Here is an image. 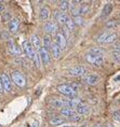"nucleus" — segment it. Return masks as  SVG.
I'll return each instance as SVG.
<instances>
[{"label": "nucleus", "instance_id": "nucleus-39", "mask_svg": "<svg viewBox=\"0 0 120 127\" xmlns=\"http://www.w3.org/2000/svg\"><path fill=\"white\" fill-rule=\"evenodd\" d=\"M93 127H104V126L102 125V124H95V125H94Z\"/></svg>", "mask_w": 120, "mask_h": 127}, {"label": "nucleus", "instance_id": "nucleus-4", "mask_svg": "<svg viewBox=\"0 0 120 127\" xmlns=\"http://www.w3.org/2000/svg\"><path fill=\"white\" fill-rule=\"evenodd\" d=\"M12 80H13L14 84H16L18 87H24L26 85V79L18 71H14L12 73Z\"/></svg>", "mask_w": 120, "mask_h": 127}, {"label": "nucleus", "instance_id": "nucleus-29", "mask_svg": "<svg viewBox=\"0 0 120 127\" xmlns=\"http://www.w3.org/2000/svg\"><path fill=\"white\" fill-rule=\"evenodd\" d=\"M108 34H109V32H107V31H106V32L101 33L100 36L97 37V40H96V41H97L99 43H104V42H105V40H106V38L108 37Z\"/></svg>", "mask_w": 120, "mask_h": 127}, {"label": "nucleus", "instance_id": "nucleus-12", "mask_svg": "<svg viewBox=\"0 0 120 127\" xmlns=\"http://www.w3.org/2000/svg\"><path fill=\"white\" fill-rule=\"evenodd\" d=\"M66 38L63 36L62 32H58L55 36V43L58 44V45L60 46V49H61L62 51L66 49Z\"/></svg>", "mask_w": 120, "mask_h": 127}, {"label": "nucleus", "instance_id": "nucleus-25", "mask_svg": "<svg viewBox=\"0 0 120 127\" xmlns=\"http://www.w3.org/2000/svg\"><path fill=\"white\" fill-rule=\"evenodd\" d=\"M65 121L63 119H60V117H52V119L49 120V123L51 124V125H62V124H64Z\"/></svg>", "mask_w": 120, "mask_h": 127}, {"label": "nucleus", "instance_id": "nucleus-19", "mask_svg": "<svg viewBox=\"0 0 120 127\" xmlns=\"http://www.w3.org/2000/svg\"><path fill=\"white\" fill-rule=\"evenodd\" d=\"M113 9H114V5L112 2H108V3H106L105 5H104L103 8V11H102V17H107L109 16V14L113 12Z\"/></svg>", "mask_w": 120, "mask_h": 127}, {"label": "nucleus", "instance_id": "nucleus-36", "mask_svg": "<svg viewBox=\"0 0 120 127\" xmlns=\"http://www.w3.org/2000/svg\"><path fill=\"white\" fill-rule=\"evenodd\" d=\"M115 51H117V52L120 53V44H117V45L115 46Z\"/></svg>", "mask_w": 120, "mask_h": 127}, {"label": "nucleus", "instance_id": "nucleus-23", "mask_svg": "<svg viewBox=\"0 0 120 127\" xmlns=\"http://www.w3.org/2000/svg\"><path fill=\"white\" fill-rule=\"evenodd\" d=\"M69 8H70V2L69 1H61L60 2V9H61V11L63 12V13H66L68 10H69Z\"/></svg>", "mask_w": 120, "mask_h": 127}, {"label": "nucleus", "instance_id": "nucleus-27", "mask_svg": "<svg viewBox=\"0 0 120 127\" xmlns=\"http://www.w3.org/2000/svg\"><path fill=\"white\" fill-rule=\"evenodd\" d=\"M75 26H76V25L74 23V21H72L70 17H68V20H67V22H66V24H65V28L68 31H72L75 29Z\"/></svg>", "mask_w": 120, "mask_h": 127}, {"label": "nucleus", "instance_id": "nucleus-8", "mask_svg": "<svg viewBox=\"0 0 120 127\" xmlns=\"http://www.w3.org/2000/svg\"><path fill=\"white\" fill-rule=\"evenodd\" d=\"M0 81H1L3 91H5V92H10L11 91L12 83H11V80H10V78H9V75L5 73V72L1 74V77H0Z\"/></svg>", "mask_w": 120, "mask_h": 127}, {"label": "nucleus", "instance_id": "nucleus-31", "mask_svg": "<svg viewBox=\"0 0 120 127\" xmlns=\"http://www.w3.org/2000/svg\"><path fill=\"white\" fill-rule=\"evenodd\" d=\"M31 62L36 65V67H38V68L40 67V56H39V53L38 52L35 54V56H34V58L31 59Z\"/></svg>", "mask_w": 120, "mask_h": 127}, {"label": "nucleus", "instance_id": "nucleus-2", "mask_svg": "<svg viewBox=\"0 0 120 127\" xmlns=\"http://www.w3.org/2000/svg\"><path fill=\"white\" fill-rule=\"evenodd\" d=\"M56 91H58L60 94L64 95V96H66V97H70V98L74 97L76 95V91L69 84L58 85V86H56Z\"/></svg>", "mask_w": 120, "mask_h": 127}, {"label": "nucleus", "instance_id": "nucleus-28", "mask_svg": "<svg viewBox=\"0 0 120 127\" xmlns=\"http://www.w3.org/2000/svg\"><path fill=\"white\" fill-rule=\"evenodd\" d=\"M79 10H80V16H81V15H83V14H87L88 12H89L90 8L88 4H80L79 5Z\"/></svg>", "mask_w": 120, "mask_h": 127}, {"label": "nucleus", "instance_id": "nucleus-34", "mask_svg": "<svg viewBox=\"0 0 120 127\" xmlns=\"http://www.w3.org/2000/svg\"><path fill=\"white\" fill-rule=\"evenodd\" d=\"M3 20L4 21H9V20L11 21L12 20V18H11V14L9 13V12H7V14H5V13L3 14Z\"/></svg>", "mask_w": 120, "mask_h": 127}, {"label": "nucleus", "instance_id": "nucleus-40", "mask_svg": "<svg viewBox=\"0 0 120 127\" xmlns=\"http://www.w3.org/2000/svg\"><path fill=\"white\" fill-rule=\"evenodd\" d=\"M61 127H76V126H66V125H64V126H61Z\"/></svg>", "mask_w": 120, "mask_h": 127}, {"label": "nucleus", "instance_id": "nucleus-17", "mask_svg": "<svg viewBox=\"0 0 120 127\" xmlns=\"http://www.w3.org/2000/svg\"><path fill=\"white\" fill-rule=\"evenodd\" d=\"M50 14H51L50 9L47 8V7H43V8L40 9V11H39V18L41 21H47V20H49Z\"/></svg>", "mask_w": 120, "mask_h": 127}, {"label": "nucleus", "instance_id": "nucleus-11", "mask_svg": "<svg viewBox=\"0 0 120 127\" xmlns=\"http://www.w3.org/2000/svg\"><path fill=\"white\" fill-rule=\"evenodd\" d=\"M30 44L33 45L34 49L37 50V51H39L42 47V41H41V39H40V37L37 36V34H31Z\"/></svg>", "mask_w": 120, "mask_h": 127}, {"label": "nucleus", "instance_id": "nucleus-26", "mask_svg": "<svg viewBox=\"0 0 120 127\" xmlns=\"http://www.w3.org/2000/svg\"><path fill=\"white\" fill-rule=\"evenodd\" d=\"M119 26V22L117 20H109L108 22H106V28H109V29H113V28H116Z\"/></svg>", "mask_w": 120, "mask_h": 127}, {"label": "nucleus", "instance_id": "nucleus-14", "mask_svg": "<svg viewBox=\"0 0 120 127\" xmlns=\"http://www.w3.org/2000/svg\"><path fill=\"white\" fill-rule=\"evenodd\" d=\"M18 28H20V20L18 18H12L10 23H9V30L12 33H15L17 32Z\"/></svg>", "mask_w": 120, "mask_h": 127}, {"label": "nucleus", "instance_id": "nucleus-16", "mask_svg": "<svg viewBox=\"0 0 120 127\" xmlns=\"http://www.w3.org/2000/svg\"><path fill=\"white\" fill-rule=\"evenodd\" d=\"M81 101L80 99H78V98H70V99H67L65 100V108L67 107L69 109H72V108H77L78 104H80Z\"/></svg>", "mask_w": 120, "mask_h": 127}, {"label": "nucleus", "instance_id": "nucleus-22", "mask_svg": "<svg viewBox=\"0 0 120 127\" xmlns=\"http://www.w3.org/2000/svg\"><path fill=\"white\" fill-rule=\"evenodd\" d=\"M51 45H52V41H51V37L46 34L42 39V47H45L46 50H49L51 49Z\"/></svg>", "mask_w": 120, "mask_h": 127}, {"label": "nucleus", "instance_id": "nucleus-7", "mask_svg": "<svg viewBox=\"0 0 120 127\" xmlns=\"http://www.w3.org/2000/svg\"><path fill=\"white\" fill-rule=\"evenodd\" d=\"M38 53H39V56H40V60L42 62V64L45 66H48L50 62H51V58H50V53L48 50H46L45 47H41L39 51H38Z\"/></svg>", "mask_w": 120, "mask_h": 127}, {"label": "nucleus", "instance_id": "nucleus-41", "mask_svg": "<svg viewBox=\"0 0 120 127\" xmlns=\"http://www.w3.org/2000/svg\"><path fill=\"white\" fill-rule=\"evenodd\" d=\"M0 127H2V126H1V125H0Z\"/></svg>", "mask_w": 120, "mask_h": 127}, {"label": "nucleus", "instance_id": "nucleus-15", "mask_svg": "<svg viewBox=\"0 0 120 127\" xmlns=\"http://www.w3.org/2000/svg\"><path fill=\"white\" fill-rule=\"evenodd\" d=\"M9 52H10L11 54H13L14 56H18L22 54V50L21 47H18L16 44H15L14 42H12V41H10L9 42Z\"/></svg>", "mask_w": 120, "mask_h": 127}, {"label": "nucleus", "instance_id": "nucleus-5", "mask_svg": "<svg viewBox=\"0 0 120 127\" xmlns=\"http://www.w3.org/2000/svg\"><path fill=\"white\" fill-rule=\"evenodd\" d=\"M22 47H23V51H24L25 55H26L28 58L33 59L34 56H35V54H36L37 52L35 51V49L33 47V45L30 44L29 41H24L23 44H22Z\"/></svg>", "mask_w": 120, "mask_h": 127}, {"label": "nucleus", "instance_id": "nucleus-13", "mask_svg": "<svg viewBox=\"0 0 120 127\" xmlns=\"http://www.w3.org/2000/svg\"><path fill=\"white\" fill-rule=\"evenodd\" d=\"M54 17H55V20L58 21V24H60V25H65L68 20V16L66 15V13H63V12H60L58 10L54 12Z\"/></svg>", "mask_w": 120, "mask_h": 127}, {"label": "nucleus", "instance_id": "nucleus-1", "mask_svg": "<svg viewBox=\"0 0 120 127\" xmlns=\"http://www.w3.org/2000/svg\"><path fill=\"white\" fill-rule=\"evenodd\" d=\"M87 62L94 66H101L104 63V52L101 49H92L86 55Z\"/></svg>", "mask_w": 120, "mask_h": 127}, {"label": "nucleus", "instance_id": "nucleus-18", "mask_svg": "<svg viewBox=\"0 0 120 127\" xmlns=\"http://www.w3.org/2000/svg\"><path fill=\"white\" fill-rule=\"evenodd\" d=\"M51 53H52V55L54 58H60V57H61L62 50L60 49V46L55 42H53L52 45H51Z\"/></svg>", "mask_w": 120, "mask_h": 127}, {"label": "nucleus", "instance_id": "nucleus-9", "mask_svg": "<svg viewBox=\"0 0 120 127\" xmlns=\"http://www.w3.org/2000/svg\"><path fill=\"white\" fill-rule=\"evenodd\" d=\"M59 29V26H58V24L55 23V22H52V21H49V22H47V23L45 24V26H43V30L46 31L47 33H54L56 32Z\"/></svg>", "mask_w": 120, "mask_h": 127}, {"label": "nucleus", "instance_id": "nucleus-6", "mask_svg": "<svg viewBox=\"0 0 120 127\" xmlns=\"http://www.w3.org/2000/svg\"><path fill=\"white\" fill-rule=\"evenodd\" d=\"M61 114L63 116L67 117V119H71V120H76L79 121L80 120V116L77 114V112L74 109H69V108H63L61 110Z\"/></svg>", "mask_w": 120, "mask_h": 127}, {"label": "nucleus", "instance_id": "nucleus-33", "mask_svg": "<svg viewBox=\"0 0 120 127\" xmlns=\"http://www.w3.org/2000/svg\"><path fill=\"white\" fill-rule=\"evenodd\" d=\"M113 117H114V120H115V121H118V122H120V111H116V112H114Z\"/></svg>", "mask_w": 120, "mask_h": 127}, {"label": "nucleus", "instance_id": "nucleus-10", "mask_svg": "<svg viewBox=\"0 0 120 127\" xmlns=\"http://www.w3.org/2000/svg\"><path fill=\"white\" fill-rule=\"evenodd\" d=\"M84 81L89 85H96V84H99V82L101 81V78L95 73H91V74H88L84 77Z\"/></svg>", "mask_w": 120, "mask_h": 127}, {"label": "nucleus", "instance_id": "nucleus-35", "mask_svg": "<svg viewBox=\"0 0 120 127\" xmlns=\"http://www.w3.org/2000/svg\"><path fill=\"white\" fill-rule=\"evenodd\" d=\"M29 127H39V122H38V121H34Z\"/></svg>", "mask_w": 120, "mask_h": 127}, {"label": "nucleus", "instance_id": "nucleus-20", "mask_svg": "<svg viewBox=\"0 0 120 127\" xmlns=\"http://www.w3.org/2000/svg\"><path fill=\"white\" fill-rule=\"evenodd\" d=\"M75 111L77 112L78 115H83V114H87L88 112H89V108H88V106H86V104H83L82 102H81L80 104L77 106Z\"/></svg>", "mask_w": 120, "mask_h": 127}, {"label": "nucleus", "instance_id": "nucleus-21", "mask_svg": "<svg viewBox=\"0 0 120 127\" xmlns=\"http://www.w3.org/2000/svg\"><path fill=\"white\" fill-rule=\"evenodd\" d=\"M53 107L55 108H65V100L61 99V98H55V99H52L51 102Z\"/></svg>", "mask_w": 120, "mask_h": 127}, {"label": "nucleus", "instance_id": "nucleus-30", "mask_svg": "<svg viewBox=\"0 0 120 127\" xmlns=\"http://www.w3.org/2000/svg\"><path fill=\"white\" fill-rule=\"evenodd\" d=\"M112 56H113L114 62L117 63V64H120V53L119 52H117V51L114 50L112 52Z\"/></svg>", "mask_w": 120, "mask_h": 127}, {"label": "nucleus", "instance_id": "nucleus-24", "mask_svg": "<svg viewBox=\"0 0 120 127\" xmlns=\"http://www.w3.org/2000/svg\"><path fill=\"white\" fill-rule=\"evenodd\" d=\"M118 39V34L115 33V32H112L108 34V37L106 38V40H105V42L104 43H113V42H115V41Z\"/></svg>", "mask_w": 120, "mask_h": 127}, {"label": "nucleus", "instance_id": "nucleus-32", "mask_svg": "<svg viewBox=\"0 0 120 127\" xmlns=\"http://www.w3.org/2000/svg\"><path fill=\"white\" fill-rule=\"evenodd\" d=\"M72 21H74L75 25H78V26H81V25L84 23V20L82 18V16H76Z\"/></svg>", "mask_w": 120, "mask_h": 127}, {"label": "nucleus", "instance_id": "nucleus-3", "mask_svg": "<svg viewBox=\"0 0 120 127\" xmlns=\"http://www.w3.org/2000/svg\"><path fill=\"white\" fill-rule=\"evenodd\" d=\"M68 73L72 75V77H84V75H87L88 70L83 66H76V67H72L69 69Z\"/></svg>", "mask_w": 120, "mask_h": 127}, {"label": "nucleus", "instance_id": "nucleus-37", "mask_svg": "<svg viewBox=\"0 0 120 127\" xmlns=\"http://www.w3.org/2000/svg\"><path fill=\"white\" fill-rule=\"evenodd\" d=\"M4 10V5L3 4H2L1 3V2H0V12H2V11H3Z\"/></svg>", "mask_w": 120, "mask_h": 127}, {"label": "nucleus", "instance_id": "nucleus-38", "mask_svg": "<svg viewBox=\"0 0 120 127\" xmlns=\"http://www.w3.org/2000/svg\"><path fill=\"white\" fill-rule=\"evenodd\" d=\"M3 92V87H2V84H1V81H0V93Z\"/></svg>", "mask_w": 120, "mask_h": 127}]
</instances>
